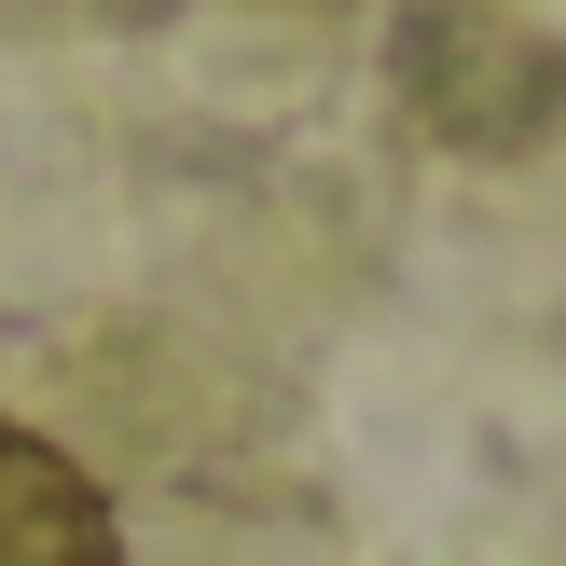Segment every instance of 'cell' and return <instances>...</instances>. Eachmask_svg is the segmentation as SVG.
Returning a JSON list of instances; mask_svg holds the SVG:
<instances>
[{"label":"cell","instance_id":"obj_1","mask_svg":"<svg viewBox=\"0 0 566 566\" xmlns=\"http://www.w3.org/2000/svg\"><path fill=\"white\" fill-rule=\"evenodd\" d=\"M401 97L457 153H525L566 111V42L539 14H512V0H429L401 28Z\"/></svg>","mask_w":566,"mask_h":566},{"label":"cell","instance_id":"obj_2","mask_svg":"<svg viewBox=\"0 0 566 566\" xmlns=\"http://www.w3.org/2000/svg\"><path fill=\"white\" fill-rule=\"evenodd\" d=\"M0 566H125L97 470L42 429H0Z\"/></svg>","mask_w":566,"mask_h":566}]
</instances>
